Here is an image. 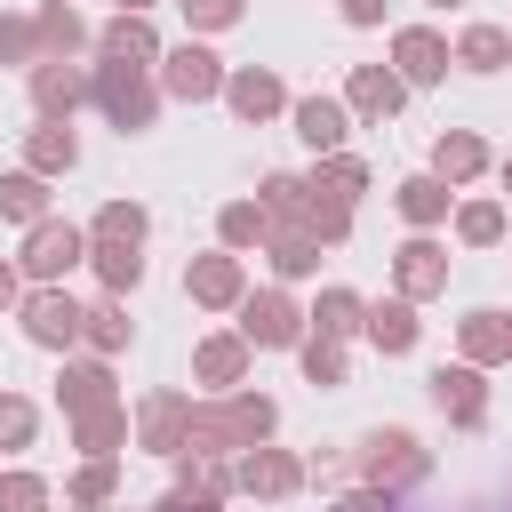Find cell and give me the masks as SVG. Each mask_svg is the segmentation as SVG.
Instances as JSON below:
<instances>
[{
	"mask_svg": "<svg viewBox=\"0 0 512 512\" xmlns=\"http://www.w3.org/2000/svg\"><path fill=\"white\" fill-rule=\"evenodd\" d=\"M280 408L264 392H216V400H192V448L200 456H240L256 440H272Z\"/></svg>",
	"mask_w": 512,
	"mask_h": 512,
	"instance_id": "obj_1",
	"label": "cell"
},
{
	"mask_svg": "<svg viewBox=\"0 0 512 512\" xmlns=\"http://www.w3.org/2000/svg\"><path fill=\"white\" fill-rule=\"evenodd\" d=\"M88 104L120 128V136H136V128H152L160 120V80H152V64H120V56H104L96 72H88Z\"/></svg>",
	"mask_w": 512,
	"mask_h": 512,
	"instance_id": "obj_2",
	"label": "cell"
},
{
	"mask_svg": "<svg viewBox=\"0 0 512 512\" xmlns=\"http://www.w3.org/2000/svg\"><path fill=\"white\" fill-rule=\"evenodd\" d=\"M424 472H432V456L416 448V432L384 424V432H368V440H360V488H376V496H408Z\"/></svg>",
	"mask_w": 512,
	"mask_h": 512,
	"instance_id": "obj_3",
	"label": "cell"
},
{
	"mask_svg": "<svg viewBox=\"0 0 512 512\" xmlns=\"http://www.w3.org/2000/svg\"><path fill=\"white\" fill-rule=\"evenodd\" d=\"M72 264H88V232H80V224H64V216H40V224L24 232V248H16V272H24L32 288L64 280Z\"/></svg>",
	"mask_w": 512,
	"mask_h": 512,
	"instance_id": "obj_4",
	"label": "cell"
},
{
	"mask_svg": "<svg viewBox=\"0 0 512 512\" xmlns=\"http://www.w3.org/2000/svg\"><path fill=\"white\" fill-rule=\"evenodd\" d=\"M232 312H240V336H248L256 352H296V344H304V320H312V312H296L288 288H248Z\"/></svg>",
	"mask_w": 512,
	"mask_h": 512,
	"instance_id": "obj_5",
	"label": "cell"
},
{
	"mask_svg": "<svg viewBox=\"0 0 512 512\" xmlns=\"http://www.w3.org/2000/svg\"><path fill=\"white\" fill-rule=\"evenodd\" d=\"M16 320H24V336H32L40 352H72V344H80L88 304H72V296H64V280H48V288H24Z\"/></svg>",
	"mask_w": 512,
	"mask_h": 512,
	"instance_id": "obj_6",
	"label": "cell"
},
{
	"mask_svg": "<svg viewBox=\"0 0 512 512\" xmlns=\"http://www.w3.org/2000/svg\"><path fill=\"white\" fill-rule=\"evenodd\" d=\"M136 448H152V456H184L192 448V392H176V384H160V392H144L136 400Z\"/></svg>",
	"mask_w": 512,
	"mask_h": 512,
	"instance_id": "obj_7",
	"label": "cell"
},
{
	"mask_svg": "<svg viewBox=\"0 0 512 512\" xmlns=\"http://www.w3.org/2000/svg\"><path fill=\"white\" fill-rule=\"evenodd\" d=\"M488 368H472V360H440L424 384H432V408L456 424V432H480L488 424V384H480Z\"/></svg>",
	"mask_w": 512,
	"mask_h": 512,
	"instance_id": "obj_8",
	"label": "cell"
},
{
	"mask_svg": "<svg viewBox=\"0 0 512 512\" xmlns=\"http://www.w3.org/2000/svg\"><path fill=\"white\" fill-rule=\"evenodd\" d=\"M160 96H176V104H208V96H224V56L200 48V40L168 48V56H160Z\"/></svg>",
	"mask_w": 512,
	"mask_h": 512,
	"instance_id": "obj_9",
	"label": "cell"
},
{
	"mask_svg": "<svg viewBox=\"0 0 512 512\" xmlns=\"http://www.w3.org/2000/svg\"><path fill=\"white\" fill-rule=\"evenodd\" d=\"M24 88H32V112H40V120H72V112L96 96L88 72H80L72 56H40V64L24 72Z\"/></svg>",
	"mask_w": 512,
	"mask_h": 512,
	"instance_id": "obj_10",
	"label": "cell"
},
{
	"mask_svg": "<svg viewBox=\"0 0 512 512\" xmlns=\"http://www.w3.org/2000/svg\"><path fill=\"white\" fill-rule=\"evenodd\" d=\"M184 296L208 304V312H232V304L248 296V264H240V248H208V256H192V264H184Z\"/></svg>",
	"mask_w": 512,
	"mask_h": 512,
	"instance_id": "obj_11",
	"label": "cell"
},
{
	"mask_svg": "<svg viewBox=\"0 0 512 512\" xmlns=\"http://www.w3.org/2000/svg\"><path fill=\"white\" fill-rule=\"evenodd\" d=\"M224 104H232V120L264 128V120H280L296 96L280 88V72H272V64H240V72H224Z\"/></svg>",
	"mask_w": 512,
	"mask_h": 512,
	"instance_id": "obj_12",
	"label": "cell"
},
{
	"mask_svg": "<svg viewBox=\"0 0 512 512\" xmlns=\"http://www.w3.org/2000/svg\"><path fill=\"white\" fill-rule=\"evenodd\" d=\"M232 480H240L248 496H264V504H280V496H296V488H304V464H296L288 448H272V440H256V448H240V456H232Z\"/></svg>",
	"mask_w": 512,
	"mask_h": 512,
	"instance_id": "obj_13",
	"label": "cell"
},
{
	"mask_svg": "<svg viewBox=\"0 0 512 512\" xmlns=\"http://www.w3.org/2000/svg\"><path fill=\"white\" fill-rule=\"evenodd\" d=\"M392 288H400L408 304L440 296V288H448V248H440L432 232H408V240H400V256H392Z\"/></svg>",
	"mask_w": 512,
	"mask_h": 512,
	"instance_id": "obj_14",
	"label": "cell"
},
{
	"mask_svg": "<svg viewBox=\"0 0 512 512\" xmlns=\"http://www.w3.org/2000/svg\"><path fill=\"white\" fill-rule=\"evenodd\" d=\"M448 64H456V48H448L432 24H408V32H392V72H400L408 88H432V80H448Z\"/></svg>",
	"mask_w": 512,
	"mask_h": 512,
	"instance_id": "obj_15",
	"label": "cell"
},
{
	"mask_svg": "<svg viewBox=\"0 0 512 512\" xmlns=\"http://www.w3.org/2000/svg\"><path fill=\"white\" fill-rule=\"evenodd\" d=\"M248 336L232 328V336H200L192 344V384H208V392H240V376H248Z\"/></svg>",
	"mask_w": 512,
	"mask_h": 512,
	"instance_id": "obj_16",
	"label": "cell"
},
{
	"mask_svg": "<svg viewBox=\"0 0 512 512\" xmlns=\"http://www.w3.org/2000/svg\"><path fill=\"white\" fill-rule=\"evenodd\" d=\"M56 400H64V416L112 408V400H120V384H112V360H104V352H88V360H64V376H56Z\"/></svg>",
	"mask_w": 512,
	"mask_h": 512,
	"instance_id": "obj_17",
	"label": "cell"
},
{
	"mask_svg": "<svg viewBox=\"0 0 512 512\" xmlns=\"http://www.w3.org/2000/svg\"><path fill=\"white\" fill-rule=\"evenodd\" d=\"M344 104H352L360 120H392V112L408 104V80H400L392 64H352V80H344Z\"/></svg>",
	"mask_w": 512,
	"mask_h": 512,
	"instance_id": "obj_18",
	"label": "cell"
},
{
	"mask_svg": "<svg viewBox=\"0 0 512 512\" xmlns=\"http://www.w3.org/2000/svg\"><path fill=\"white\" fill-rule=\"evenodd\" d=\"M288 120H296V136H304L312 152H344V136H352V104H344V96H296Z\"/></svg>",
	"mask_w": 512,
	"mask_h": 512,
	"instance_id": "obj_19",
	"label": "cell"
},
{
	"mask_svg": "<svg viewBox=\"0 0 512 512\" xmlns=\"http://www.w3.org/2000/svg\"><path fill=\"white\" fill-rule=\"evenodd\" d=\"M456 352H464L472 368H504V360H512V312H488V304L464 312V320H456Z\"/></svg>",
	"mask_w": 512,
	"mask_h": 512,
	"instance_id": "obj_20",
	"label": "cell"
},
{
	"mask_svg": "<svg viewBox=\"0 0 512 512\" xmlns=\"http://www.w3.org/2000/svg\"><path fill=\"white\" fill-rule=\"evenodd\" d=\"M96 56H120V64H160L168 48H160V32H152V16H136V8H120L112 24H96Z\"/></svg>",
	"mask_w": 512,
	"mask_h": 512,
	"instance_id": "obj_21",
	"label": "cell"
},
{
	"mask_svg": "<svg viewBox=\"0 0 512 512\" xmlns=\"http://www.w3.org/2000/svg\"><path fill=\"white\" fill-rule=\"evenodd\" d=\"M384 360H400V352H416V336H424V320H416V304L408 296H384V304H368V328H360Z\"/></svg>",
	"mask_w": 512,
	"mask_h": 512,
	"instance_id": "obj_22",
	"label": "cell"
},
{
	"mask_svg": "<svg viewBox=\"0 0 512 512\" xmlns=\"http://www.w3.org/2000/svg\"><path fill=\"white\" fill-rule=\"evenodd\" d=\"M480 168H488L480 128H440V136H432V176H440V184H472Z\"/></svg>",
	"mask_w": 512,
	"mask_h": 512,
	"instance_id": "obj_23",
	"label": "cell"
},
{
	"mask_svg": "<svg viewBox=\"0 0 512 512\" xmlns=\"http://www.w3.org/2000/svg\"><path fill=\"white\" fill-rule=\"evenodd\" d=\"M320 232H304V224H272V240H264V256H272V280H312L320 272Z\"/></svg>",
	"mask_w": 512,
	"mask_h": 512,
	"instance_id": "obj_24",
	"label": "cell"
},
{
	"mask_svg": "<svg viewBox=\"0 0 512 512\" xmlns=\"http://www.w3.org/2000/svg\"><path fill=\"white\" fill-rule=\"evenodd\" d=\"M400 216L416 224V232H432V224H448V200H456V184H440L432 168H416V176H400Z\"/></svg>",
	"mask_w": 512,
	"mask_h": 512,
	"instance_id": "obj_25",
	"label": "cell"
},
{
	"mask_svg": "<svg viewBox=\"0 0 512 512\" xmlns=\"http://www.w3.org/2000/svg\"><path fill=\"white\" fill-rule=\"evenodd\" d=\"M128 432H136V416L112 400V408H88V416H72V448L80 456H120L128 448Z\"/></svg>",
	"mask_w": 512,
	"mask_h": 512,
	"instance_id": "obj_26",
	"label": "cell"
},
{
	"mask_svg": "<svg viewBox=\"0 0 512 512\" xmlns=\"http://www.w3.org/2000/svg\"><path fill=\"white\" fill-rule=\"evenodd\" d=\"M80 160V136H72V120H40V128H24V168H40V176H64Z\"/></svg>",
	"mask_w": 512,
	"mask_h": 512,
	"instance_id": "obj_27",
	"label": "cell"
},
{
	"mask_svg": "<svg viewBox=\"0 0 512 512\" xmlns=\"http://www.w3.org/2000/svg\"><path fill=\"white\" fill-rule=\"evenodd\" d=\"M40 216H48V176L40 168H8L0 176V224H24L32 232Z\"/></svg>",
	"mask_w": 512,
	"mask_h": 512,
	"instance_id": "obj_28",
	"label": "cell"
},
{
	"mask_svg": "<svg viewBox=\"0 0 512 512\" xmlns=\"http://www.w3.org/2000/svg\"><path fill=\"white\" fill-rule=\"evenodd\" d=\"M32 24H40V56H80V48H96V32L80 24V8H72V0H48Z\"/></svg>",
	"mask_w": 512,
	"mask_h": 512,
	"instance_id": "obj_29",
	"label": "cell"
},
{
	"mask_svg": "<svg viewBox=\"0 0 512 512\" xmlns=\"http://www.w3.org/2000/svg\"><path fill=\"white\" fill-rule=\"evenodd\" d=\"M296 224H304V232H320V240L336 248V240H352V200L304 176V216H296Z\"/></svg>",
	"mask_w": 512,
	"mask_h": 512,
	"instance_id": "obj_30",
	"label": "cell"
},
{
	"mask_svg": "<svg viewBox=\"0 0 512 512\" xmlns=\"http://www.w3.org/2000/svg\"><path fill=\"white\" fill-rule=\"evenodd\" d=\"M216 240L240 248V256L264 248V240H272V208H264V200H224V208H216Z\"/></svg>",
	"mask_w": 512,
	"mask_h": 512,
	"instance_id": "obj_31",
	"label": "cell"
},
{
	"mask_svg": "<svg viewBox=\"0 0 512 512\" xmlns=\"http://www.w3.org/2000/svg\"><path fill=\"white\" fill-rule=\"evenodd\" d=\"M88 264H96L104 296H128V288L144 280V248H136V240H88Z\"/></svg>",
	"mask_w": 512,
	"mask_h": 512,
	"instance_id": "obj_32",
	"label": "cell"
},
{
	"mask_svg": "<svg viewBox=\"0 0 512 512\" xmlns=\"http://www.w3.org/2000/svg\"><path fill=\"white\" fill-rule=\"evenodd\" d=\"M128 336H136V328H128V304H120V296H96L88 320H80V344L112 360V352H128Z\"/></svg>",
	"mask_w": 512,
	"mask_h": 512,
	"instance_id": "obj_33",
	"label": "cell"
},
{
	"mask_svg": "<svg viewBox=\"0 0 512 512\" xmlns=\"http://www.w3.org/2000/svg\"><path fill=\"white\" fill-rule=\"evenodd\" d=\"M176 488H192V496L224 504L240 480H232V456H200V448H184V456H176Z\"/></svg>",
	"mask_w": 512,
	"mask_h": 512,
	"instance_id": "obj_34",
	"label": "cell"
},
{
	"mask_svg": "<svg viewBox=\"0 0 512 512\" xmlns=\"http://www.w3.org/2000/svg\"><path fill=\"white\" fill-rule=\"evenodd\" d=\"M456 64H464V72H504V64H512V32H504V24H464Z\"/></svg>",
	"mask_w": 512,
	"mask_h": 512,
	"instance_id": "obj_35",
	"label": "cell"
},
{
	"mask_svg": "<svg viewBox=\"0 0 512 512\" xmlns=\"http://www.w3.org/2000/svg\"><path fill=\"white\" fill-rule=\"evenodd\" d=\"M296 368H304V384H320V392H336V384L352 376V360H344V344H336V336H320V328H312V336L296 344Z\"/></svg>",
	"mask_w": 512,
	"mask_h": 512,
	"instance_id": "obj_36",
	"label": "cell"
},
{
	"mask_svg": "<svg viewBox=\"0 0 512 512\" xmlns=\"http://www.w3.org/2000/svg\"><path fill=\"white\" fill-rule=\"evenodd\" d=\"M312 328L344 344V336H360V328H368V304H360L352 288H320V304H312Z\"/></svg>",
	"mask_w": 512,
	"mask_h": 512,
	"instance_id": "obj_37",
	"label": "cell"
},
{
	"mask_svg": "<svg viewBox=\"0 0 512 512\" xmlns=\"http://www.w3.org/2000/svg\"><path fill=\"white\" fill-rule=\"evenodd\" d=\"M112 488H120V464H112V456H88V464L72 472L64 504H72V512H96V504H112Z\"/></svg>",
	"mask_w": 512,
	"mask_h": 512,
	"instance_id": "obj_38",
	"label": "cell"
},
{
	"mask_svg": "<svg viewBox=\"0 0 512 512\" xmlns=\"http://www.w3.org/2000/svg\"><path fill=\"white\" fill-rule=\"evenodd\" d=\"M504 232H512V216H504L496 200H464V208H456V240H464V248H496Z\"/></svg>",
	"mask_w": 512,
	"mask_h": 512,
	"instance_id": "obj_39",
	"label": "cell"
},
{
	"mask_svg": "<svg viewBox=\"0 0 512 512\" xmlns=\"http://www.w3.org/2000/svg\"><path fill=\"white\" fill-rule=\"evenodd\" d=\"M144 232H152V216L136 200H104L96 224H88V240H136V248H144Z\"/></svg>",
	"mask_w": 512,
	"mask_h": 512,
	"instance_id": "obj_40",
	"label": "cell"
},
{
	"mask_svg": "<svg viewBox=\"0 0 512 512\" xmlns=\"http://www.w3.org/2000/svg\"><path fill=\"white\" fill-rule=\"evenodd\" d=\"M256 200L272 208V224H296V216H304V176H288V168H272V176L256 184Z\"/></svg>",
	"mask_w": 512,
	"mask_h": 512,
	"instance_id": "obj_41",
	"label": "cell"
},
{
	"mask_svg": "<svg viewBox=\"0 0 512 512\" xmlns=\"http://www.w3.org/2000/svg\"><path fill=\"white\" fill-rule=\"evenodd\" d=\"M312 184H328V192H344V200H360V192H368V168H360L352 152H320V168H312Z\"/></svg>",
	"mask_w": 512,
	"mask_h": 512,
	"instance_id": "obj_42",
	"label": "cell"
},
{
	"mask_svg": "<svg viewBox=\"0 0 512 512\" xmlns=\"http://www.w3.org/2000/svg\"><path fill=\"white\" fill-rule=\"evenodd\" d=\"M32 432H40V408L24 392H0V448H32Z\"/></svg>",
	"mask_w": 512,
	"mask_h": 512,
	"instance_id": "obj_43",
	"label": "cell"
},
{
	"mask_svg": "<svg viewBox=\"0 0 512 512\" xmlns=\"http://www.w3.org/2000/svg\"><path fill=\"white\" fill-rule=\"evenodd\" d=\"M0 64H40V24L32 16H0Z\"/></svg>",
	"mask_w": 512,
	"mask_h": 512,
	"instance_id": "obj_44",
	"label": "cell"
},
{
	"mask_svg": "<svg viewBox=\"0 0 512 512\" xmlns=\"http://www.w3.org/2000/svg\"><path fill=\"white\" fill-rule=\"evenodd\" d=\"M0 512H48V480L40 472H0Z\"/></svg>",
	"mask_w": 512,
	"mask_h": 512,
	"instance_id": "obj_45",
	"label": "cell"
},
{
	"mask_svg": "<svg viewBox=\"0 0 512 512\" xmlns=\"http://www.w3.org/2000/svg\"><path fill=\"white\" fill-rule=\"evenodd\" d=\"M176 8H184L192 32H232V24L248 16V0H176Z\"/></svg>",
	"mask_w": 512,
	"mask_h": 512,
	"instance_id": "obj_46",
	"label": "cell"
},
{
	"mask_svg": "<svg viewBox=\"0 0 512 512\" xmlns=\"http://www.w3.org/2000/svg\"><path fill=\"white\" fill-rule=\"evenodd\" d=\"M152 512H216V504L192 496V488H168V496H152Z\"/></svg>",
	"mask_w": 512,
	"mask_h": 512,
	"instance_id": "obj_47",
	"label": "cell"
},
{
	"mask_svg": "<svg viewBox=\"0 0 512 512\" xmlns=\"http://www.w3.org/2000/svg\"><path fill=\"white\" fill-rule=\"evenodd\" d=\"M328 512H392V496H376V488H352V496H336Z\"/></svg>",
	"mask_w": 512,
	"mask_h": 512,
	"instance_id": "obj_48",
	"label": "cell"
},
{
	"mask_svg": "<svg viewBox=\"0 0 512 512\" xmlns=\"http://www.w3.org/2000/svg\"><path fill=\"white\" fill-rule=\"evenodd\" d=\"M16 304H24V272L0 256V312H16Z\"/></svg>",
	"mask_w": 512,
	"mask_h": 512,
	"instance_id": "obj_49",
	"label": "cell"
},
{
	"mask_svg": "<svg viewBox=\"0 0 512 512\" xmlns=\"http://www.w3.org/2000/svg\"><path fill=\"white\" fill-rule=\"evenodd\" d=\"M344 24H360V32L384 24V0H344Z\"/></svg>",
	"mask_w": 512,
	"mask_h": 512,
	"instance_id": "obj_50",
	"label": "cell"
},
{
	"mask_svg": "<svg viewBox=\"0 0 512 512\" xmlns=\"http://www.w3.org/2000/svg\"><path fill=\"white\" fill-rule=\"evenodd\" d=\"M120 8H136V16H144V8H152V0H120Z\"/></svg>",
	"mask_w": 512,
	"mask_h": 512,
	"instance_id": "obj_51",
	"label": "cell"
},
{
	"mask_svg": "<svg viewBox=\"0 0 512 512\" xmlns=\"http://www.w3.org/2000/svg\"><path fill=\"white\" fill-rule=\"evenodd\" d=\"M504 192H512V160H504Z\"/></svg>",
	"mask_w": 512,
	"mask_h": 512,
	"instance_id": "obj_52",
	"label": "cell"
},
{
	"mask_svg": "<svg viewBox=\"0 0 512 512\" xmlns=\"http://www.w3.org/2000/svg\"><path fill=\"white\" fill-rule=\"evenodd\" d=\"M432 8H456V0H432Z\"/></svg>",
	"mask_w": 512,
	"mask_h": 512,
	"instance_id": "obj_53",
	"label": "cell"
},
{
	"mask_svg": "<svg viewBox=\"0 0 512 512\" xmlns=\"http://www.w3.org/2000/svg\"><path fill=\"white\" fill-rule=\"evenodd\" d=\"M504 240H512V232H504Z\"/></svg>",
	"mask_w": 512,
	"mask_h": 512,
	"instance_id": "obj_54",
	"label": "cell"
}]
</instances>
